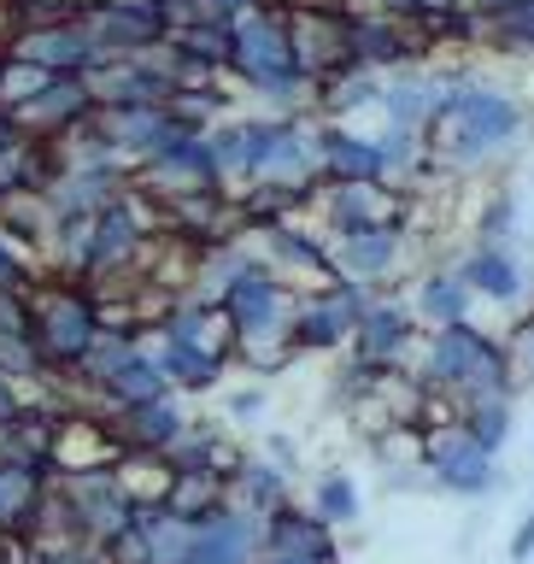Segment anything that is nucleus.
Returning <instances> with one entry per match:
<instances>
[{
    "mask_svg": "<svg viewBox=\"0 0 534 564\" xmlns=\"http://www.w3.org/2000/svg\"><path fill=\"white\" fill-rule=\"evenodd\" d=\"M324 206L335 229H359V224H405V194L388 183H335L324 188Z\"/></svg>",
    "mask_w": 534,
    "mask_h": 564,
    "instance_id": "ddd939ff",
    "label": "nucleus"
},
{
    "mask_svg": "<svg viewBox=\"0 0 534 564\" xmlns=\"http://www.w3.org/2000/svg\"><path fill=\"white\" fill-rule=\"evenodd\" d=\"M7 53H12V59H24V65H35V70H47V77H83V70L100 59L95 42H88V30H83V7L70 18L18 24L7 35Z\"/></svg>",
    "mask_w": 534,
    "mask_h": 564,
    "instance_id": "39448f33",
    "label": "nucleus"
},
{
    "mask_svg": "<svg viewBox=\"0 0 534 564\" xmlns=\"http://www.w3.org/2000/svg\"><path fill=\"white\" fill-rule=\"evenodd\" d=\"M83 30L100 59H141L165 42L153 0H83Z\"/></svg>",
    "mask_w": 534,
    "mask_h": 564,
    "instance_id": "423d86ee",
    "label": "nucleus"
},
{
    "mask_svg": "<svg viewBox=\"0 0 534 564\" xmlns=\"http://www.w3.org/2000/svg\"><path fill=\"white\" fill-rule=\"evenodd\" d=\"M30 264H24V253H18V247L7 241V236H0V294H24L30 289Z\"/></svg>",
    "mask_w": 534,
    "mask_h": 564,
    "instance_id": "b1692460",
    "label": "nucleus"
},
{
    "mask_svg": "<svg viewBox=\"0 0 534 564\" xmlns=\"http://www.w3.org/2000/svg\"><path fill=\"white\" fill-rule=\"evenodd\" d=\"M440 95H447V83H435V77H423V70H394V77H382V112L388 123H400V130H417L423 135V123L435 118V106Z\"/></svg>",
    "mask_w": 534,
    "mask_h": 564,
    "instance_id": "4468645a",
    "label": "nucleus"
},
{
    "mask_svg": "<svg viewBox=\"0 0 534 564\" xmlns=\"http://www.w3.org/2000/svg\"><path fill=\"white\" fill-rule=\"evenodd\" d=\"M229 30H236V53H229V70H236L247 88H259V95H264V100H276V106H299V100L312 95V83L294 70L288 7H282V0H264V7L241 12Z\"/></svg>",
    "mask_w": 534,
    "mask_h": 564,
    "instance_id": "f03ea898",
    "label": "nucleus"
},
{
    "mask_svg": "<svg viewBox=\"0 0 534 564\" xmlns=\"http://www.w3.org/2000/svg\"><path fill=\"white\" fill-rule=\"evenodd\" d=\"M12 118L24 123V135H30V141H59V135L77 130V123L95 118V95H88V83H83V77H53L42 95H30Z\"/></svg>",
    "mask_w": 534,
    "mask_h": 564,
    "instance_id": "9d476101",
    "label": "nucleus"
},
{
    "mask_svg": "<svg viewBox=\"0 0 534 564\" xmlns=\"http://www.w3.org/2000/svg\"><path fill=\"white\" fill-rule=\"evenodd\" d=\"M458 276L470 282V294H482V300H517L523 294V264L511 247H488V241H476V253L458 264Z\"/></svg>",
    "mask_w": 534,
    "mask_h": 564,
    "instance_id": "2eb2a0df",
    "label": "nucleus"
},
{
    "mask_svg": "<svg viewBox=\"0 0 534 564\" xmlns=\"http://www.w3.org/2000/svg\"><path fill=\"white\" fill-rule=\"evenodd\" d=\"M18 141H30V135H24V123H18V118L7 112V106H0V153L18 148Z\"/></svg>",
    "mask_w": 534,
    "mask_h": 564,
    "instance_id": "bb28decb",
    "label": "nucleus"
},
{
    "mask_svg": "<svg viewBox=\"0 0 534 564\" xmlns=\"http://www.w3.org/2000/svg\"><path fill=\"white\" fill-rule=\"evenodd\" d=\"M523 123H528L523 100H511L505 88L447 77V95H440L435 118L423 123V153L453 165V171H476L493 153H505L523 135Z\"/></svg>",
    "mask_w": 534,
    "mask_h": 564,
    "instance_id": "f257e3e1",
    "label": "nucleus"
},
{
    "mask_svg": "<svg viewBox=\"0 0 534 564\" xmlns=\"http://www.w3.org/2000/svg\"><path fill=\"white\" fill-rule=\"evenodd\" d=\"M317 153H324V188H335V183H388L377 135H352V130H341V123H324V130H317Z\"/></svg>",
    "mask_w": 534,
    "mask_h": 564,
    "instance_id": "f8f14e48",
    "label": "nucleus"
},
{
    "mask_svg": "<svg viewBox=\"0 0 534 564\" xmlns=\"http://www.w3.org/2000/svg\"><path fill=\"white\" fill-rule=\"evenodd\" d=\"M429 377L435 382H470V388H482V394H493V382L505 377V359H500V347H493L482 329L447 324V329H435Z\"/></svg>",
    "mask_w": 534,
    "mask_h": 564,
    "instance_id": "1a4fd4ad",
    "label": "nucleus"
},
{
    "mask_svg": "<svg viewBox=\"0 0 534 564\" xmlns=\"http://www.w3.org/2000/svg\"><path fill=\"white\" fill-rule=\"evenodd\" d=\"M511 558H517V564H528V558H534V511L517 523V535H511Z\"/></svg>",
    "mask_w": 534,
    "mask_h": 564,
    "instance_id": "393cba45",
    "label": "nucleus"
},
{
    "mask_svg": "<svg viewBox=\"0 0 534 564\" xmlns=\"http://www.w3.org/2000/svg\"><path fill=\"white\" fill-rule=\"evenodd\" d=\"M253 7H264V0H206V12L211 18H224V24H236L241 12H253Z\"/></svg>",
    "mask_w": 534,
    "mask_h": 564,
    "instance_id": "a878e982",
    "label": "nucleus"
},
{
    "mask_svg": "<svg viewBox=\"0 0 534 564\" xmlns=\"http://www.w3.org/2000/svg\"><path fill=\"white\" fill-rule=\"evenodd\" d=\"M364 282H324L317 294H306L294 306V324H288V335H294V352H317V347H335L341 335H352V324L364 317Z\"/></svg>",
    "mask_w": 534,
    "mask_h": 564,
    "instance_id": "6e6552de",
    "label": "nucleus"
},
{
    "mask_svg": "<svg viewBox=\"0 0 534 564\" xmlns=\"http://www.w3.org/2000/svg\"><path fill=\"white\" fill-rule=\"evenodd\" d=\"M312 95H317V112L335 123V118H347V112L377 106L382 100V77H377V70H364V65H347V70H335V77L317 83Z\"/></svg>",
    "mask_w": 534,
    "mask_h": 564,
    "instance_id": "a211bd4d",
    "label": "nucleus"
},
{
    "mask_svg": "<svg viewBox=\"0 0 534 564\" xmlns=\"http://www.w3.org/2000/svg\"><path fill=\"white\" fill-rule=\"evenodd\" d=\"M0 65H7V47H0Z\"/></svg>",
    "mask_w": 534,
    "mask_h": 564,
    "instance_id": "c85d7f7f",
    "label": "nucleus"
},
{
    "mask_svg": "<svg viewBox=\"0 0 534 564\" xmlns=\"http://www.w3.org/2000/svg\"><path fill=\"white\" fill-rule=\"evenodd\" d=\"M511 229H517V194H511V188H500V194L488 200L482 224H476V236H482L488 247H511Z\"/></svg>",
    "mask_w": 534,
    "mask_h": 564,
    "instance_id": "4be33fe9",
    "label": "nucleus"
},
{
    "mask_svg": "<svg viewBox=\"0 0 534 564\" xmlns=\"http://www.w3.org/2000/svg\"><path fill=\"white\" fill-rule=\"evenodd\" d=\"M347 47L352 65L364 70H412L423 53H429V35H423L417 18H394V12H347Z\"/></svg>",
    "mask_w": 534,
    "mask_h": 564,
    "instance_id": "0eeeda50",
    "label": "nucleus"
},
{
    "mask_svg": "<svg viewBox=\"0 0 534 564\" xmlns=\"http://www.w3.org/2000/svg\"><path fill=\"white\" fill-rule=\"evenodd\" d=\"M505 435H511V412H505V400L482 394V400H476V412H470V441H476L482 453H493Z\"/></svg>",
    "mask_w": 534,
    "mask_h": 564,
    "instance_id": "412c9836",
    "label": "nucleus"
},
{
    "mask_svg": "<svg viewBox=\"0 0 534 564\" xmlns=\"http://www.w3.org/2000/svg\"><path fill=\"white\" fill-rule=\"evenodd\" d=\"M470 282L458 276V271H429L417 282V312L429 317L435 329H447V324H465L470 317Z\"/></svg>",
    "mask_w": 534,
    "mask_h": 564,
    "instance_id": "6ab92c4d",
    "label": "nucleus"
},
{
    "mask_svg": "<svg viewBox=\"0 0 534 564\" xmlns=\"http://www.w3.org/2000/svg\"><path fill=\"white\" fill-rule=\"evenodd\" d=\"M523 329H528V359H534V324H523Z\"/></svg>",
    "mask_w": 534,
    "mask_h": 564,
    "instance_id": "cd10ccee",
    "label": "nucleus"
},
{
    "mask_svg": "<svg viewBox=\"0 0 534 564\" xmlns=\"http://www.w3.org/2000/svg\"><path fill=\"white\" fill-rule=\"evenodd\" d=\"M288 7V47H294V70L312 88L335 77V70L352 65L347 47V12L329 7V0H282Z\"/></svg>",
    "mask_w": 534,
    "mask_h": 564,
    "instance_id": "20e7f679",
    "label": "nucleus"
},
{
    "mask_svg": "<svg viewBox=\"0 0 534 564\" xmlns=\"http://www.w3.org/2000/svg\"><path fill=\"white\" fill-rule=\"evenodd\" d=\"M317 518H324V523H347V518H359V488H352L347 476H329V482L317 488Z\"/></svg>",
    "mask_w": 534,
    "mask_h": 564,
    "instance_id": "5701e85b",
    "label": "nucleus"
},
{
    "mask_svg": "<svg viewBox=\"0 0 534 564\" xmlns=\"http://www.w3.org/2000/svg\"><path fill=\"white\" fill-rule=\"evenodd\" d=\"M488 458H493V453L476 447L470 430H447V435L435 441V470H440V482L458 488V494L488 488Z\"/></svg>",
    "mask_w": 534,
    "mask_h": 564,
    "instance_id": "f3484780",
    "label": "nucleus"
},
{
    "mask_svg": "<svg viewBox=\"0 0 534 564\" xmlns=\"http://www.w3.org/2000/svg\"><path fill=\"white\" fill-rule=\"evenodd\" d=\"M24 306H30V335L53 359H83L100 341L95 300L77 289V276H35L24 289Z\"/></svg>",
    "mask_w": 534,
    "mask_h": 564,
    "instance_id": "7ed1b4c3",
    "label": "nucleus"
},
{
    "mask_svg": "<svg viewBox=\"0 0 534 564\" xmlns=\"http://www.w3.org/2000/svg\"><path fill=\"white\" fill-rule=\"evenodd\" d=\"M482 42L500 53H534V0H511L505 12L482 18Z\"/></svg>",
    "mask_w": 534,
    "mask_h": 564,
    "instance_id": "aec40b11",
    "label": "nucleus"
},
{
    "mask_svg": "<svg viewBox=\"0 0 534 564\" xmlns=\"http://www.w3.org/2000/svg\"><path fill=\"white\" fill-rule=\"evenodd\" d=\"M352 341H359V359L364 365H388L400 359L405 341H412V317H405V306H364V317L352 324Z\"/></svg>",
    "mask_w": 534,
    "mask_h": 564,
    "instance_id": "dca6fc26",
    "label": "nucleus"
},
{
    "mask_svg": "<svg viewBox=\"0 0 534 564\" xmlns=\"http://www.w3.org/2000/svg\"><path fill=\"white\" fill-rule=\"evenodd\" d=\"M335 271L347 282H377L400 264L405 224H359V229H335Z\"/></svg>",
    "mask_w": 534,
    "mask_h": 564,
    "instance_id": "9b49d317",
    "label": "nucleus"
}]
</instances>
